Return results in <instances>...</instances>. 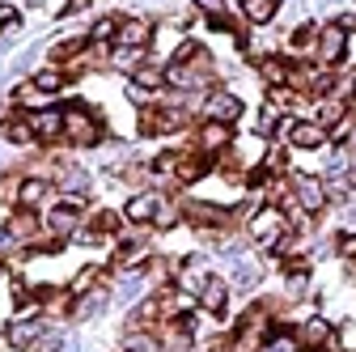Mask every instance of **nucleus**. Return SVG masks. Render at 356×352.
<instances>
[{
  "label": "nucleus",
  "instance_id": "f257e3e1",
  "mask_svg": "<svg viewBox=\"0 0 356 352\" xmlns=\"http://www.w3.org/2000/svg\"><path fill=\"white\" fill-rule=\"evenodd\" d=\"M64 141L76 145V149H94L102 141V115L89 111L85 102L64 106Z\"/></svg>",
  "mask_w": 356,
  "mask_h": 352
},
{
  "label": "nucleus",
  "instance_id": "f03ea898",
  "mask_svg": "<svg viewBox=\"0 0 356 352\" xmlns=\"http://www.w3.org/2000/svg\"><path fill=\"white\" fill-rule=\"evenodd\" d=\"M284 234H289V216L280 212V208H259L254 216H250V238L263 246V250H276L280 242H284Z\"/></svg>",
  "mask_w": 356,
  "mask_h": 352
},
{
  "label": "nucleus",
  "instance_id": "7ed1b4c3",
  "mask_svg": "<svg viewBox=\"0 0 356 352\" xmlns=\"http://www.w3.org/2000/svg\"><path fill=\"white\" fill-rule=\"evenodd\" d=\"M157 38V26L149 22V17H140V13H131V17H123V26H119V38H115V47H136V51H149V42Z\"/></svg>",
  "mask_w": 356,
  "mask_h": 352
},
{
  "label": "nucleus",
  "instance_id": "20e7f679",
  "mask_svg": "<svg viewBox=\"0 0 356 352\" xmlns=\"http://www.w3.org/2000/svg\"><path fill=\"white\" fill-rule=\"evenodd\" d=\"M293 200H297V208H301V212L314 216V212H323V208H327V187L314 179V174H297V179H293Z\"/></svg>",
  "mask_w": 356,
  "mask_h": 352
},
{
  "label": "nucleus",
  "instance_id": "39448f33",
  "mask_svg": "<svg viewBox=\"0 0 356 352\" xmlns=\"http://www.w3.org/2000/svg\"><path fill=\"white\" fill-rule=\"evenodd\" d=\"M208 170H212V157H208L204 149H183V153H178V161H174V174H170V179H174V183H200Z\"/></svg>",
  "mask_w": 356,
  "mask_h": 352
},
{
  "label": "nucleus",
  "instance_id": "423d86ee",
  "mask_svg": "<svg viewBox=\"0 0 356 352\" xmlns=\"http://www.w3.org/2000/svg\"><path fill=\"white\" fill-rule=\"evenodd\" d=\"M200 115H204V119H216V123H229V127H234V119L242 115V102H238L229 90H212V94L200 102Z\"/></svg>",
  "mask_w": 356,
  "mask_h": 352
},
{
  "label": "nucleus",
  "instance_id": "0eeeda50",
  "mask_svg": "<svg viewBox=\"0 0 356 352\" xmlns=\"http://www.w3.org/2000/svg\"><path fill=\"white\" fill-rule=\"evenodd\" d=\"M30 131L38 145L64 141V111H30Z\"/></svg>",
  "mask_w": 356,
  "mask_h": 352
},
{
  "label": "nucleus",
  "instance_id": "6e6552de",
  "mask_svg": "<svg viewBox=\"0 0 356 352\" xmlns=\"http://www.w3.org/2000/svg\"><path fill=\"white\" fill-rule=\"evenodd\" d=\"M187 216L195 230H229L234 225V212L229 208H216V204H187Z\"/></svg>",
  "mask_w": 356,
  "mask_h": 352
},
{
  "label": "nucleus",
  "instance_id": "1a4fd4ad",
  "mask_svg": "<svg viewBox=\"0 0 356 352\" xmlns=\"http://www.w3.org/2000/svg\"><path fill=\"white\" fill-rule=\"evenodd\" d=\"M38 335H42V323H38V319H30V314L13 319V323H9V331H5V339H9V348H13V352H30V348L38 344Z\"/></svg>",
  "mask_w": 356,
  "mask_h": 352
},
{
  "label": "nucleus",
  "instance_id": "9d476101",
  "mask_svg": "<svg viewBox=\"0 0 356 352\" xmlns=\"http://www.w3.org/2000/svg\"><path fill=\"white\" fill-rule=\"evenodd\" d=\"M157 212H161V195L157 191H140V195H131L127 200V208H123V216L131 225H149V221H157Z\"/></svg>",
  "mask_w": 356,
  "mask_h": 352
},
{
  "label": "nucleus",
  "instance_id": "9b49d317",
  "mask_svg": "<svg viewBox=\"0 0 356 352\" xmlns=\"http://www.w3.org/2000/svg\"><path fill=\"white\" fill-rule=\"evenodd\" d=\"M343 47H348V34H343V26H339V22H331V26H323V30H318V60H323V64L343 60Z\"/></svg>",
  "mask_w": 356,
  "mask_h": 352
},
{
  "label": "nucleus",
  "instance_id": "f8f14e48",
  "mask_svg": "<svg viewBox=\"0 0 356 352\" xmlns=\"http://www.w3.org/2000/svg\"><path fill=\"white\" fill-rule=\"evenodd\" d=\"M195 141H200V149H204V153L229 149V141H234V127H229V123H216V119H204V123H200V131H195Z\"/></svg>",
  "mask_w": 356,
  "mask_h": 352
},
{
  "label": "nucleus",
  "instance_id": "ddd939ff",
  "mask_svg": "<svg viewBox=\"0 0 356 352\" xmlns=\"http://www.w3.org/2000/svg\"><path fill=\"white\" fill-rule=\"evenodd\" d=\"M119 221H123L119 212L102 208V212H94V216L85 221V230H76V238H81V242H98V238H111V234L119 230Z\"/></svg>",
  "mask_w": 356,
  "mask_h": 352
},
{
  "label": "nucleus",
  "instance_id": "4468645a",
  "mask_svg": "<svg viewBox=\"0 0 356 352\" xmlns=\"http://www.w3.org/2000/svg\"><path fill=\"white\" fill-rule=\"evenodd\" d=\"M9 238L17 242V246H30L34 238H38V216H34V208H17L13 216H9Z\"/></svg>",
  "mask_w": 356,
  "mask_h": 352
},
{
  "label": "nucleus",
  "instance_id": "2eb2a0df",
  "mask_svg": "<svg viewBox=\"0 0 356 352\" xmlns=\"http://www.w3.org/2000/svg\"><path fill=\"white\" fill-rule=\"evenodd\" d=\"M323 141H327V127L305 123V119L289 123V145H293V149H323Z\"/></svg>",
  "mask_w": 356,
  "mask_h": 352
},
{
  "label": "nucleus",
  "instance_id": "dca6fc26",
  "mask_svg": "<svg viewBox=\"0 0 356 352\" xmlns=\"http://www.w3.org/2000/svg\"><path fill=\"white\" fill-rule=\"evenodd\" d=\"M0 141H9V145H30L34 141V131H30V115L13 111L0 119Z\"/></svg>",
  "mask_w": 356,
  "mask_h": 352
},
{
  "label": "nucleus",
  "instance_id": "f3484780",
  "mask_svg": "<svg viewBox=\"0 0 356 352\" xmlns=\"http://www.w3.org/2000/svg\"><path fill=\"white\" fill-rule=\"evenodd\" d=\"M225 301H229V285L220 280V276H208L204 289H200V305H204L208 314H220V310H225Z\"/></svg>",
  "mask_w": 356,
  "mask_h": 352
},
{
  "label": "nucleus",
  "instance_id": "a211bd4d",
  "mask_svg": "<svg viewBox=\"0 0 356 352\" xmlns=\"http://www.w3.org/2000/svg\"><path fill=\"white\" fill-rule=\"evenodd\" d=\"M102 305H106V289H89L68 305V319H89V314H98Z\"/></svg>",
  "mask_w": 356,
  "mask_h": 352
},
{
  "label": "nucleus",
  "instance_id": "6ab92c4d",
  "mask_svg": "<svg viewBox=\"0 0 356 352\" xmlns=\"http://www.w3.org/2000/svg\"><path fill=\"white\" fill-rule=\"evenodd\" d=\"M242 13H246L250 26H267L280 13V0H242Z\"/></svg>",
  "mask_w": 356,
  "mask_h": 352
},
{
  "label": "nucleus",
  "instance_id": "aec40b11",
  "mask_svg": "<svg viewBox=\"0 0 356 352\" xmlns=\"http://www.w3.org/2000/svg\"><path fill=\"white\" fill-rule=\"evenodd\" d=\"M123 352H165V344H161L157 331H127Z\"/></svg>",
  "mask_w": 356,
  "mask_h": 352
},
{
  "label": "nucleus",
  "instance_id": "412c9836",
  "mask_svg": "<svg viewBox=\"0 0 356 352\" xmlns=\"http://www.w3.org/2000/svg\"><path fill=\"white\" fill-rule=\"evenodd\" d=\"M301 344H309V348L331 344V323H327V319H305V327H301Z\"/></svg>",
  "mask_w": 356,
  "mask_h": 352
},
{
  "label": "nucleus",
  "instance_id": "4be33fe9",
  "mask_svg": "<svg viewBox=\"0 0 356 352\" xmlns=\"http://www.w3.org/2000/svg\"><path fill=\"white\" fill-rule=\"evenodd\" d=\"M131 81H136L140 90H161V85H165V68L161 64H140L136 72H131Z\"/></svg>",
  "mask_w": 356,
  "mask_h": 352
},
{
  "label": "nucleus",
  "instance_id": "5701e85b",
  "mask_svg": "<svg viewBox=\"0 0 356 352\" xmlns=\"http://www.w3.org/2000/svg\"><path fill=\"white\" fill-rule=\"evenodd\" d=\"M119 26H123V17H98L94 26H89V42H111V38H119Z\"/></svg>",
  "mask_w": 356,
  "mask_h": 352
},
{
  "label": "nucleus",
  "instance_id": "b1692460",
  "mask_svg": "<svg viewBox=\"0 0 356 352\" xmlns=\"http://www.w3.org/2000/svg\"><path fill=\"white\" fill-rule=\"evenodd\" d=\"M200 13L216 26V30H229V13H225V0H195Z\"/></svg>",
  "mask_w": 356,
  "mask_h": 352
},
{
  "label": "nucleus",
  "instance_id": "393cba45",
  "mask_svg": "<svg viewBox=\"0 0 356 352\" xmlns=\"http://www.w3.org/2000/svg\"><path fill=\"white\" fill-rule=\"evenodd\" d=\"M42 200H47V183H42V179H26V183H22V200H17V204H22V208H38Z\"/></svg>",
  "mask_w": 356,
  "mask_h": 352
},
{
  "label": "nucleus",
  "instance_id": "a878e982",
  "mask_svg": "<svg viewBox=\"0 0 356 352\" xmlns=\"http://www.w3.org/2000/svg\"><path fill=\"white\" fill-rule=\"evenodd\" d=\"M293 51H301V56L318 51V30H314V26H301V30H293Z\"/></svg>",
  "mask_w": 356,
  "mask_h": 352
},
{
  "label": "nucleus",
  "instance_id": "bb28decb",
  "mask_svg": "<svg viewBox=\"0 0 356 352\" xmlns=\"http://www.w3.org/2000/svg\"><path fill=\"white\" fill-rule=\"evenodd\" d=\"M34 85H38L42 94H60V90H64V72H60V68H42V72L34 77Z\"/></svg>",
  "mask_w": 356,
  "mask_h": 352
},
{
  "label": "nucleus",
  "instance_id": "cd10ccee",
  "mask_svg": "<svg viewBox=\"0 0 356 352\" xmlns=\"http://www.w3.org/2000/svg\"><path fill=\"white\" fill-rule=\"evenodd\" d=\"M229 289H238V293H250V289H254V268L238 263V268H234V285H229Z\"/></svg>",
  "mask_w": 356,
  "mask_h": 352
},
{
  "label": "nucleus",
  "instance_id": "c85d7f7f",
  "mask_svg": "<svg viewBox=\"0 0 356 352\" xmlns=\"http://www.w3.org/2000/svg\"><path fill=\"white\" fill-rule=\"evenodd\" d=\"M60 348H64V335H60V331H42L30 352H60Z\"/></svg>",
  "mask_w": 356,
  "mask_h": 352
},
{
  "label": "nucleus",
  "instance_id": "c756f323",
  "mask_svg": "<svg viewBox=\"0 0 356 352\" xmlns=\"http://www.w3.org/2000/svg\"><path fill=\"white\" fill-rule=\"evenodd\" d=\"M276 123H280V111H276L272 102H267V106H263V115H259V131H263V136H272Z\"/></svg>",
  "mask_w": 356,
  "mask_h": 352
},
{
  "label": "nucleus",
  "instance_id": "7c9ffc66",
  "mask_svg": "<svg viewBox=\"0 0 356 352\" xmlns=\"http://www.w3.org/2000/svg\"><path fill=\"white\" fill-rule=\"evenodd\" d=\"M263 352H297V339L293 335H276V339H267Z\"/></svg>",
  "mask_w": 356,
  "mask_h": 352
},
{
  "label": "nucleus",
  "instance_id": "2f4dec72",
  "mask_svg": "<svg viewBox=\"0 0 356 352\" xmlns=\"http://www.w3.org/2000/svg\"><path fill=\"white\" fill-rule=\"evenodd\" d=\"M22 22V13L13 9V5H0V34H5V30H13Z\"/></svg>",
  "mask_w": 356,
  "mask_h": 352
},
{
  "label": "nucleus",
  "instance_id": "473e14b6",
  "mask_svg": "<svg viewBox=\"0 0 356 352\" xmlns=\"http://www.w3.org/2000/svg\"><path fill=\"white\" fill-rule=\"evenodd\" d=\"M157 225H161V230H170V225H178V212H174L170 204H161V212H157Z\"/></svg>",
  "mask_w": 356,
  "mask_h": 352
},
{
  "label": "nucleus",
  "instance_id": "72a5a7b5",
  "mask_svg": "<svg viewBox=\"0 0 356 352\" xmlns=\"http://www.w3.org/2000/svg\"><path fill=\"white\" fill-rule=\"evenodd\" d=\"M348 183H352V187H356V153H352V157H348Z\"/></svg>",
  "mask_w": 356,
  "mask_h": 352
}]
</instances>
